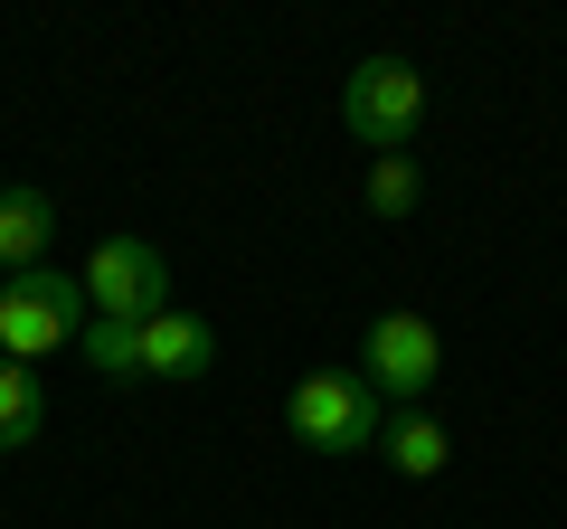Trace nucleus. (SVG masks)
<instances>
[{"instance_id":"f257e3e1","label":"nucleus","mask_w":567,"mask_h":529,"mask_svg":"<svg viewBox=\"0 0 567 529\" xmlns=\"http://www.w3.org/2000/svg\"><path fill=\"white\" fill-rule=\"evenodd\" d=\"M85 322H95V312H85V284L66 274V264H29V274L0 284V360H20V369L76 350Z\"/></svg>"},{"instance_id":"f03ea898","label":"nucleus","mask_w":567,"mask_h":529,"mask_svg":"<svg viewBox=\"0 0 567 529\" xmlns=\"http://www.w3.org/2000/svg\"><path fill=\"white\" fill-rule=\"evenodd\" d=\"M284 426L303 435L312 454H379L388 407H379V387L360 369H303L293 397H284Z\"/></svg>"},{"instance_id":"7ed1b4c3","label":"nucleus","mask_w":567,"mask_h":529,"mask_svg":"<svg viewBox=\"0 0 567 529\" xmlns=\"http://www.w3.org/2000/svg\"><path fill=\"white\" fill-rule=\"evenodd\" d=\"M341 123H350V143H369V152H406L416 123H425V76L406 58H360L341 76Z\"/></svg>"},{"instance_id":"20e7f679","label":"nucleus","mask_w":567,"mask_h":529,"mask_svg":"<svg viewBox=\"0 0 567 529\" xmlns=\"http://www.w3.org/2000/svg\"><path fill=\"white\" fill-rule=\"evenodd\" d=\"M360 378L379 387V407H425L435 378H445V331L425 312H379L360 341Z\"/></svg>"},{"instance_id":"39448f33","label":"nucleus","mask_w":567,"mask_h":529,"mask_svg":"<svg viewBox=\"0 0 567 529\" xmlns=\"http://www.w3.org/2000/svg\"><path fill=\"white\" fill-rule=\"evenodd\" d=\"M76 284H85V312L95 322H152V312L171 303V264L152 237H104L95 256L76 264Z\"/></svg>"},{"instance_id":"423d86ee","label":"nucleus","mask_w":567,"mask_h":529,"mask_svg":"<svg viewBox=\"0 0 567 529\" xmlns=\"http://www.w3.org/2000/svg\"><path fill=\"white\" fill-rule=\"evenodd\" d=\"M208 369H218V331H208L199 312L162 303L142 322V378H208Z\"/></svg>"},{"instance_id":"0eeeda50","label":"nucleus","mask_w":567,"mask_h":529,"mask_svg":"<svg viewBox=\"0 0 567 529\" xmlns=\"http://www.w3.org/2000/svg\"><path fill=\"white\" fill-rule=\"evenodd\" d=\"M48 246H58V199L29 180L0 189V264L10 274H29V264H48Z\"/></svg>"},{"instance_id":"6e6552de","label":"nucleus","mask_w":567,"mask_h":529,"mask_svg":"<svg viewBox=\"0 0 567 529\" xmlns=\"http://www.w3.org/2000/svg\"><path fill=\"white\" fill-rule=\"evenodd\" d=\"M379 454H388V473H398V483H435V473L454 464V445H445V426H435V416H388V435H379Z\"/></svg>"},{"instance_id":"1a4fd4ad","label":"nucleus","mask_w":567,"mask_h":529,"mask_svg":"<svg viewBox=\"0 0 567 529\" xmlns=\"http://www.w3.org/2000/svg\"><path fill=\"white\" fill-rule=\"evenodd\" d=\"M39 435H48V387H39V369L0 360V454H29Z\"/></svg>"},{"instance_id":"9d476101","label":"nucleus","mask_w":567,"mask_h":529,"mask_svg":"<svg viewBox=\"0 0 567 529\" xmlns=\"http://www.w3.org/2000/svg\"><path fill=\"white\" fill-rule=\"evenodd\" d=\"M360 199H369V218H416L425 180H416V162H406V152H379V162H369V180H360Z\"/></svg>"},{"instance_id":"9b49d317","label":"nucleus","mask_w":567,"mask_h":529,"mask_svg":"<svg viewBox=\"0 0 567 529\" xmlns=\"http://www.w3.org/2000/svg\"><path fill=\"white\" fill-rule=\"evenodd\" d=\"M85 369L95 378H142V322H85Z\"/></svg>"}]
</instances>
